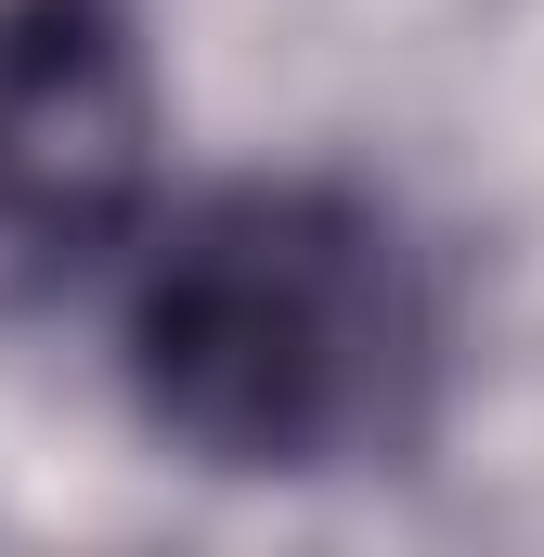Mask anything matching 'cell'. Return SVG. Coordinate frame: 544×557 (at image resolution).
<instances>
[{"label": "cell", "mask_w": 544, "mask_h": 557, "mask_svg": "<svg viewBox=\"0 0 544 557\" xmlns=\"http://www.w3.org/2000/svg\"><path fill=\"white\" fill-rule=\"evenodd\" d=\"M131 403L221 480L390 467L441 403V285L363 182H221L143 234Z\"/></svg>", "instance_id": "obj_1"}, {"label": "cell", "mask_w": 544, "mask_h": 557, "mask_svg": "<svg viewBox=\"0 0 544 557\" xmlns=\"http://www.w3.org/2000/svg\"><path fill=\"white\" fill-rule=\"evenodd\" d=\"M156 195V52L131 0H0V324L65 298Z\"/></svg>", "instance_id": "obj_2"}]
</instances>
